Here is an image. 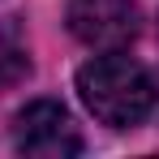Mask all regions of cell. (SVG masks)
<instances>
[{
  "label": "cell",
  "mask_w": 159,
  "mask_h": 159,
  "mask_svg": "<svg viewBox=\"0 0 159 159\" xmlns=\"http://www.w3.org/2000/svg\"><path fill=\"white\" fill-rule=\"evenodd\" d=\"M30 73V56H26V43L17 39V30L4 26L0 30V90L17 86V82Z\"/></svg>",
  "instance_id": "4"
},
{
  "label": "cell",
  "mask_w": 159,
  "mask_h": 159,
  "mask_svg": "<svg viewBox=\"0 0 159 159\" xmlns=\"http://www.w3.org/2000/svg\"><path fill=\"white\" fill-rule=\"evenodd\" d=\"M78 95L95 120L112 129H133L155 112V82L151 73L120 52L95 56L78 69Z\"/></svg>",
  "instance_id": "1"
},
{
  "label": "cell",
  "mask_w": 159,
  "mask_h": 159,
  "mask_svg": "<svg viewBox=\"0 0 159 159\" xmlns=\"http://www.w3.org/2000/svg\"><path fill=\"white\" fill-rule=\"evenodd\" d=\"M65 22L90 48H125L138 34V4L133 0H69Z\"/></svg>",
  "instance_id": "3"
},
{
  "label": "cell",
  "mask_w": 159,
  "mask_h": 159,
  "mask_svg": "<svg viewBox=\"0 0 159 159\" xmlns=\"http://www.w3.org/2000/svg\"><path fill=\"white\" fill-rule=\"evenodd\" d=\"M13 146L30 159H65L82 151V133L56 99H34L13 120Z\"/></svg>",
  "instance_id": "2"
}]
</instances>
